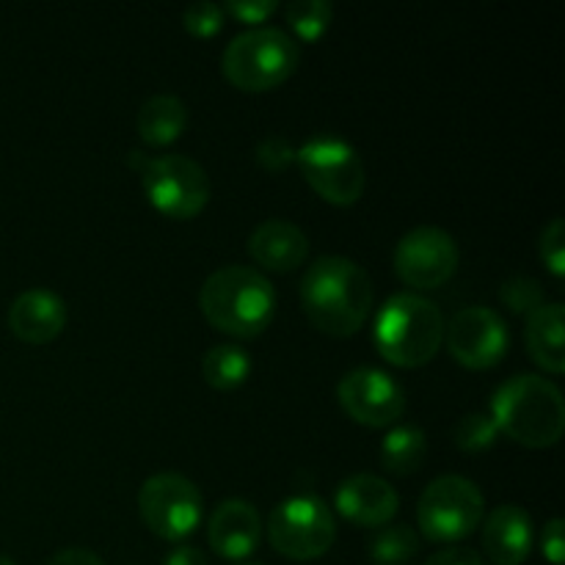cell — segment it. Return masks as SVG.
I'll use <instances>...</instances> for the list:
<instances>
[{
    "instance_id": "cell-28",
    "label": "cell",
    "mask_w": 565,
    "mask_h": 565,
    "mask_svg": "<svg viewBox=\"0 0 565 565\" xmlns=\"http://www.w3.org/2000/svg\"><path fill=\"white\" fill-rule=\"evenodd\" d=\"M539 252L544 265L550 268V274L555 279H563L565 276V226L563 218H552L550 226L541 232V243Z\"/></svg>"
},
{
    "instance_id": "cell-27",
    "label": "cell",
    "mask_w": 565,
    "mask_h": 565,
    "mask_svg": "<svg viewBox=\"0 0 565 565\" xmlns=\"http://www.w3.org/2000/svg\"><path fill=\"white\" fill-rule=\"evenodd\" d=\"M224 6L218 3H193L191 9H185V14H182V25H185V31L196 39H213L215 33L224 28Z\"/></svg>"
},
{
    "instance_id": "cell-2",
    "label": "cell",
    "mask_w": 565,
    "mask_h": 565,
    "mask_svg": "<svg viewBox=\"0 0 565 565\" xmlns=\"http://www.w3.org/2000/svg\"><path fill=\"white\" fill-rule=\"evenodd\" d=\"M497 430L530 450H550L563 439L565 401L555 381L535 373L508 379L491 397Z\"/></svg>"
},
{
    "instance_id": "cell-3",
    "label": "cell",
    "mask_w": 565,
    "mask_h": 565,
    "mask_svg": "<svg viewBox=\"0 0 565 565\" xmlns=\"http://www.w3.org/2000/svg\"><path fill=\"white\" fill-rule=\"evenodd\" d=\"M199 307L204 320L221 334L254 340L274 323L276 290L257 268L226 265L204 279Z\"/></svg>"
},
{
    "instance_id": "cell-36",
    "label": "cell",
    "mask_w": 565,
    "mask_h": 565,
    "mask_svg": "<svg viewBox=\"0 0 565 565\" xmlns=\"http://www.w3.org/2000/svg\"><path fill=\"white\" fill-rule=\"evenodd\" d=\"M241 565H263V563H252V561H246V563H241Z\"/></svg>"
},
{
    "instance_id": "cell-35",
    "label": "cell",
    "mask_w": 565,
    "mask_h": 565,
    "mask_svg": "<svg viewBox=\"0 0 565 565\" xmlns=\"http://www.w3.org/2000/svg\"><path fill=\"white\" fill-rule=\"evenodd\" d=\"M0 565H17L14 561H11V557H6V555H0Z\"/></svg>"
},
{
    "instance_id": "cell-1",
    "label": "cell",
    "mask_w": 565,
    "mask_h": 565,
    "mask_svg": "<svg viewBox=\"0 0 565 565\" xmlns=\"http://www.w3.org/2000/svg\"><path fill=\"white\" fill-rule=\"evenodd\" d=\"M301 307L309 323L323 334L345 340L362 331L373 309L367 270L348 257H320L303 270Z\"/></svg>"
},
{
    "instance_id": "cell-22",
    "label": "cell",
    "mask_w": 565,
    "mask_h": 565,
    "mask_svg": "<svg viewBox=\"0 0 565 565\" xmlns=\"http://www.w3.org/2000/svg\"><path fill=\"white\" fill-rule=\"evenodd\" d=\"M204 381L218 392H235L252 375V356L241 345H215L210 348L202 362Z\"/></svg>"
},
{
    "instance_id": "cell-29",
    "label": "cell",
    "mask_w": 565,
    "mask_h": 565,
    "mask_svg": "<svg viewBox=\"0 0 565 565\" xmlns=\"http://www.w3.org/2000/svg\"><path fill=\"white\" fill-rule=\"evenodd\" d=\"M254 158H257V163L263 166L265 171L276 174V171H287L292 163H296V147H292L287 138L270 136L254 149Z\"/></svg>"
},
{
    "instance_id": "cell-21",
    "label": "cell",
    "mask_w": 565,
    "mask_h": 565,
    "mask_svg": "<svg viewBox=\"0 0 565 565\" xmlns=\"http://www.w3.org/2000/svg\"><path fill=\"white\" fill-rule=\"evenodd\" d=\"M428 456V439L414 425H397L381 441V467L390 475L406 478L425 463Z\"/></svg>"
},
{
    "instance_id": "cell-4",
    "label": "cell",
    "mask_w": 565,
    "mask_h": 565,
    "mask_svg": "<svg viewBox=\"0 0 565 565\" xmlns=\"http://www.w3.org/2000/svg\"><path fill=\"white\" fill-rule=\"evenodd\" d=\"M373 345L392 367H425L445 345L441 309L417 292H397L379 309Z\"/></svg>"
},
{
    "instance_id": "cell-14",
    "label": "cell",
    "mask_w": 565,
    "mask_h": 565,
    "mask_svg": "<svg viewBox=\"0 0 565 565\" xmlns=\"http://www.w3.org/2000/svg\"><path fill=\"white\" fill-rule=\"evenodd\" d=\"M337 513L356 527L379 530L386 527L397 516L401 497L384 478L370 472H359L342 480L334 497Z\"/></svg>"
},
{
    "instance_id": "cell-34",
    "label": "cell",
    "mask_w": 565,
    "mask_h": 565,
    "mask_svg": "<svg viewBox=\"0 0 565 565\" xmlns=\"http://www.w3.org/2000/svg\"><path fill=\"white\" fill-rule=\"evenodd\" d=\"M163 565H210L207 557H204L202 550L196 546H177L169 557H166Z\"/></svg>"
},
{
    "instance_id": "cell-25",
    "label": "cell",
    "mask_w": 565,
    "mask_h": 565,
    "mask_svg": "<svg viewBox=\"0 0 565 565\" xmlns=\"http://www.w3.org/2000/svg\"><path fill=\"white\" fill-rule=\"evenodd\" d=\"M497 436H500V430H497L494 419H491L489 414H467V417L456 425V430H452V441H456L458 450L463 452L489 450V447H494Z\"/></svg>"
},
{
    "instance_id": "cell-20",
    "label": "cell",
    "mask_w": 565,
    "mask_h": 565,
    "mask_svg": "<svg viewBox=\"0 0 565 565\" xmlns=\"http://www.w3.org/2000/svg\"><path fill=\"white\" fill-rule=\"evenodd\" d=\"M138 136L147 147H171L188 127V108L174 94H154L138 110Z\"/></svg>"
},
{
    "instance_id": "cell-15",
    "label": "cell",
    "mask_w": 565,
    "mask_h": 565,
    "mask_svg": "<svg viewBox=\"0 0 565 565\" xmlns=\"http://www.w3.org/2000/svg\"><path fill=\"white\" fill-rule=\"evenodd\" d=\"M263 539L259 511L246 500H224L213 511L207 524V541L224 561L246 563L257 552Z\"/></svg>"
},
{
    "instance_id": "cell-24",
    "label": "cell",
    "mask_w": 565,
    "mask_h": 565,
    "mask_svg": "<svg viewBox=\"0 0 565 565\" xmlns=\"http://www.w3.org/2000/svg\"><path fill=\"white\" fill-rule=\"evenodd\" d=\"M285 20L301 42H318L334 20V6L329 0H296L285 9Z\"/></svg>"
},
{
    "instance_id": "cell-11",
    "label": "cell",
    "mask_w": 565,
    "mask_h": 565,
    "mask_svg": "<svg viewBox=\"0 0 565 565\" xmlns=\"http://www.w3.org/2000/svg\"><path fill=\"white\" fill-rule=\"evenodd\" d=\"M395 274L412 290H439L458 270V243L439 226H417L395 246Z\"/></svg>"
},
{
    "instance_id": "cell-12",
    "label": "cell",
    "mask_w": 565,
    "mask_h": 565,
    "mask_svg": "<svg viewBox=\"0 0 565 565\" xmlns=\"http://www.w3.org/2000/svg\"><path fill=\"white\" fill-rule=\"evenodd\" d=\"M450 356L467 370H491L505 359L511 334L500 312L489 307H467L445 326Z\"/></svg>"
},
{
    "instance_id": "cell-32",
    "label": "cell",
    "mask_w": 565,
    "mask_h": 565,
    "mask_svg": "<svg viewBox=\"0 0 565 565\" xmlns=\"http://www.w3.org/2000/svg\"><path fill=\"white\" fill-rule=\"evenodd\" d=\"M425 565H486V561L475 550L450 546V550H441L436 552L434 557H428V563Z\"/></svg>"
},
{
    "instance_id": "cell-7",
    "label": "cell",
    "mask_w": 565,
    "mask_h": 565,
    "mask_svg": "<svg viewBox=\"0 0 565 565\" xmlns=\"http://www.w3.org/2000/svg\"><path fill=\"white\" fill-rule=\"evenodd\" d=\"M296 163L307 185L334 207H353L367 188L362 158L342 138H309L301 149H296Z\"/></svg>"
},
{
    "instance_id": "cell-17",
    "label": "cell",
    "mask_w": 565,
    "mask_h": 565,
    "mask_svg": "<svg viewBox=\"0 0 565 565\" xmlns=\"http://www.w3.org/2000/svg\"><path fill=\"white\" fill-rule=\"evenodd\" d=\"M535 544L533 519L519 505H500L483 524V552L494 565H522Z\"/></svg>"
},
{
    "instance_id": "cell-19",
    "label": "cell",
    "mask_w": 565,
    "mask_h": 565,
    "mask_svg": "<svg viewBox=\"0 0 565 565\" xmlns=\"http://www.w3.org/2000/svg\"><path fill=\"white\" fill-rule=\"evenodd\" d=\"M565 307L561 301H552L527 315V329L524 342L527 353L544 373L561 375L565 370Z\"/></svg>"
},
{
    "instance_id": "cell-33",
    "label": "cell",
    "mask_w": 565,
    "mask_h": 565,
    "mask_svg": "<svg viewBox=\"0 0 565 565\" xmlns=\"http://www.w3.org/2000/svg\"><path fill=\"white\" fill-rule=\"evenodd\" d=\"M47 565H105V561L88 550H64L58 552V555H55Z\"/></svg>"
},
{
    "instance_id": "cell-5",
    "label": "cell",
    "mask_w": 565,
    "mask_h": 565,
    "mask_svg": "<svg viewBox=\"0 0 565 565\" xmlns=\"http://www.w3.org/2000/svg\"><path fill=\"white\" fill-rule=\"evenodd\" d=\"M301 64V47L281 28H252L226 44L221 55V72L237 92H274L290 81Z\"/></svg>"
},
{
    "instance_id": "cell-13",
    "label": "cell",
    "mask_w": 565,
    "mask_h": 565,
    "mask_svg": "<svg viewBox=\"0 0 565 565\" xmlns=\"http://www.w3.org/2000/svg\"><path fill=\"white\" fill-rule=\"evenodd\" d=\"M348 417L367 428H392L406 412V392L379 367H356L337 386Z\"/></svg>"
},
{
    "instance_id": "cell-30",
    "label": "cell",
    "mask_w": 565,
    "mask_h": 565,
    "mask_svg": "<svg viewBox=\"0 0 565 565\" xmlns=\"http://www.w3.org/2000/svg\"><path fill=\"white\" fill-rule=\"evenodd\" d=\"M276 11H279L276 0H235V3L224 6V14L254 28H263V22H268Z\"/></svg>"
},
{
    "instance_id": "cell-16",
    "label": "cell",
    "mask_w": 565,
    "mask_h": 565,
    "mask_svg": "<svg viewBox=\"0 0 565 565\" xmlns=\"http://www.w3.org/2000/svg\"><path fill=\"white\" fill-rule=\"evenodd\" d=\"M66 326V303L55 292L33 287L20 292L9 307V329L28 345H47L58 340Z\"/></svg>"
},
{
    "instance_id": "cell-31",
    "label": "cell",
    "mask_w": 565,
    "mask_h": 565,
    "mask_svg": "<svg viewBox=\"0 0 565 565\" xmlns=\"http://www.w3.org/2000/svg\"><path fill=\"white\" fill-rule=\"evenodd\" d=\"M541 552L552 565H563L565 561V522L563 519H550L541 535Z\"/></svg>"
},
{
    "instance_id": "cell-9",
    "label": "cell",
    "mask_w": 565,
    "mask_h": 565,
    "mask_svg": "<svg viewBox=\"0 0 565 565\" xmlns=\"http://www.w3.org/2000/svg\"><path fill=\"white\" fill-rule=\"evenodd\" d=\"M141 174L143 193L160 215L174 221H191L204 213L210 202V177L196 160L185 154L147 158Z\"/></svg>"
},
{
    "instance_id": "cell-18",
    "label": "cell",
    "mask_w": 565,
    "mask_h": 565,
    "mask_svg": "<svg viewBox=\"0 0 565 565\" xmlns=\"http://www.w3.org/2000/svg\"><path fill=\"white\" fill-rule=\"evenodd\" d=\"M248 254L254 263L270 274H290L307 263L309 241L301 226L285 218H270L259 224L248 237Z\"/></svg>"
},
{
    "instance_id": "cell-23",
    "label": "cell",
    "mask_w": 565,
    "mask_h": 565,
    "mask_svg": "<svg viewBox=\"0 0 565 565\" xmlns=\"http://www.w3.org/2000/svg\"><path fill=\"white\" fill-rule=\"evenodd\" d=\"M367 552L379 565H406L417 557L419 535L406 524H386L370 535Z\"/></svg>"
},
{
    "instance_id": "cell-6",
    "label": "cell",
    "mask_w": 565,
    "mask_h": 565,
    "mask_svg": "<svg viewBox=\"0 0 565 565\" xmlns=\"http://www.w3.org/2000/svg\"><path fill=\"white\" fill-rule=\"evenodd\" d=\"M483 491L461 475H441L425 486L417 502L419 533L434 544H458L483 522Z\"/></svg>"
},
{
    "instance_id": "cell-8",
    "label": "cell",
    "mask_w": 565,
    "mask_h": 565,
    "mask_svg": "<svg viewBox=\"0 0 565 565\" xmlns=\"http://www.w3.org/2000/svg\"><path fill=\"white\" fill-rule=\"evenodd\" d=\"M337 539L331 508L315 494H296L274 508L268 519V541L287 561H318Z\"/></svg>"
},
{
    "instance_id": "cell-10",
    "label": "cell",
    "mask_w": 565,
    "mask_h": 565,
    "mask_svg": "<svg viewBox=\"0 0 565 565\" xmlns=\"http://www.w3.org/2000/svg\"><path fill=\"white\" fill-rule=\"evenodd\" d=\"M138 511L158 539L180 544L202 524L204 500L196 483L185 475L160 472L143 480L138 491Z\"/></svg>"
},
{
    "instance_id": "cell-26",
    "label": "cell",
    "mask_w": 565,
    "mask_h": 565,
    "mask_svg": "<svg viewBox=\"0 0 565 565\" xmlns=\"http://www.w3.org/2000/svg\"><path fill=\"white\" fill-rule=\"evenodd\" d=\"M500 301L511 309L513 315H530L544 307V287L530 276H513L500 287Z\"/></svg>"
}]
</instances>
